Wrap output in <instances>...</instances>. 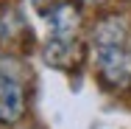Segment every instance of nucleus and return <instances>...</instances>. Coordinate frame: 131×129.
<instances>
[{
    "label": "nucleus",
    "mask_w": 131,
    "mask_h": 129,
    "mask_svg": "<svg viewBox=\"0 0 131 129\" xmlns=\"http://www.w3.org/2000/svg\"><path fill=\"white\" fill-rule=\"evenodd\" d=\"M84 3H89V6H101L103 0H84Z\"/></svg>",
    "instance_id": "423d86ee"
},
{
    "label": "nucleus",
    "mask_w": 131,
    "mask_h": 129,
    "mask_svg": "<svg viewBox=\"0 0 131 129\" xmlns=\"http://www.w3.org/2000/svg\"><path fill=\"white\" fill-rule=\"evenodd\" d=\"M25 112V90L23 81L11 70L0 67V124H17Z\"/></svg>",
    "instance_id": "f03ea898"
},
{
    "label": "nucleus",
    "mask_w": 131,
    "mask_h": 129,
    "mask_svg": "<svg viewBox=\"0 0 131 129\" xmlns=\"http://www.w3.org/2000/svg\"><path fill=\"white\" fill-rule=\"evenodd\" d=\"M78 25H81V14H78V8H75L70 0L59 3L56 8H50V11H48L50 39H75Z\"/></svg>",
    "instance_id": "7ed1b4c3"
},
{
    "label": "nucleus",
    "mask_w": 131,
    "mask_h": 129,
    "mask_svg": "<svg viewBox=\"0 0 131 129\" xmlns=\"http://www.w3.org/2000/svg\"><path fill=\"white\" fill-rule=\"evenodd\" d=\"M98 70L106 84L112 87H126L131 81V51L126 45H98Z\"/></svg>",
    "instance_id": "f257e3e1"
},
{
    "label": "nucleus",
    "mask_w": 131,
    "mask_h": 129,
    "mask_svg": "<svg viewBox=\"0 0 131 129\" xmlns=\"http://www.w3.org/2000/svg\"><path fill=\"white\" fill-rule=\"evenodd\" d=\"M81 45L78 39H50L45 45V59L48 65L59 67V70H73L81 65Z\"/></svg>",
    "instance_id": "20e7f679"
},
{
    "label": "nucleus",
    "mask_w": 131,
    "mask_h": 129,
    "mask_svg": "<svg viewBox=\"0 0 131 129\" xmlns=\"http://www.w3.org/2000/svg\"><path fill=\"white\" fill-rule=\"evenodd\" d=\"M17 34H23V20L11 6H0V42H11Z\"/></svg>",
    "instance_id": "39448f33"
}]
</instances>
